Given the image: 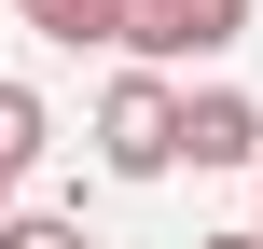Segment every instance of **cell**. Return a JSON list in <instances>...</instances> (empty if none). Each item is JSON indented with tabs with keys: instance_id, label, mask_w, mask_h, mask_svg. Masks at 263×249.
Masks as SVG:
<instances>
[{
	"instance_id": "1",
	"label": "cell",
	"mask_w": 263,
	"mask_h": 249,
	"mask_svg": "<svg viewBox=\"0 0 263 249\" xmlns=\"http://www.w3.org/2000/svg\"><path fill=\"white\" fill-rule=\"evenodd\" d=\"M250 42V0H111V55L125 69H194V55H236Z\"/></svg>"
},
{
	"instance_id": "2",
	"label": "cell",
	"mask_w": 263,
	"mask_h": 249,
	"mask_svg": "<svg viewBox=\"0 0 263 249\" xmlns=\"http://www.w3.org/2000/svg\"><path fill=\"white\" fill-rule=\"evenodd\" d=\"M83 139H97L111 180H166V166H180V83H166V69H111V97H97Z\"/></svg>"
},
{
	"instance_id": "3",
	"label": "cell",
	"mask_w": 263,
	"mask_h": 249,
	"mask_svg": "<svg viewBox=\"0 0 263 249\" xmlns=\"http://www.w3.org/2000/svg\"><path fill=\"white\" fill-rule=\"evenodd\" d=\"M180 166H263V97L250 83H194L180 97Z\"/></svg>"
},
{
	"instance_id": "4",
	"label": "cell",
	"mask_w": 263,
	"mask_h": 249,
	"mask_svg": "<svg viewBox=\"0 0 263 249\" xmlns=\"http://www.w3.org/2000/svg\"><path fill=\"white\" fill-rule=\"evenodd\" d=\"M42 152H55V111H42V83H14V69H0V166L28 180Z\"/></svg>"
},
{
	"instance_id": "5",
	"label": "cell",
	"mask_w": 263,
	"mask_h": 249,
	"mask_svg": "<svg viewBox=\"0 0 263 249\" xmlns=\"http://www.w3.org/2000/svg\"><path fill=\"white\" fill-rule=\"evenodd\" d=\"M14 14H28L42 42H69V55H83V42H111V0H14Z\"/></svg>"
},
{
	"instance_id": "6",
	"label": "cell",
	"mask_w": 263,
	"mask_h": 249,
	"mask_svg": "<svg viewBox=\"0 0 263 249\" xmlns=\"http://www.w3.org/2000/svg\"><path fill=\"white\" fill-rule=\"evenodd\" d=\"M0 249H97V236H83V208H14Z\"/></svg>"
},
{
	"instance_id": "7",
	"label": "cell",
	"mask_w": 263,
	"mask_h": 249,
	"mask_svg": "<svg viewBox=\"0 0 263 249\" xmlns=\"http://www.w3.org/2000/svg\"><path fill=\"white\" fill-rule=\"evenodd\" d=\"M194 249H263V236H250V222H222V236H194Z\"/></svg>"
},
{
	"instance_id": "8",
	"label": "cell",
	"mask_w": 263,
	"mask_h": 249,
	"mask_svg": "<svg viewBox=\"0 0 263 249\" xmlns=\"http://www.w3.org/2000/svg\"><path fill=\"white\" fill-rule=\"evenodd\" d=\"M250 236H263V166H250Z\"/></svg>"
},
{
	"instance_id": "9",
	"label": "cell",
	"mask_w": 263,
	"mask_h": 249,
	"mask_svg": "<svg viewBox=\"0 0 263 249\" xmlns=\"http://www.w3.org/2000/svg\"><path fill=\"white\" fill-rule=\"evenodd\" d=\"M0 222H14V166H0Z\"/></svg>"
}]
</instances>
